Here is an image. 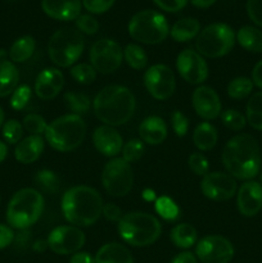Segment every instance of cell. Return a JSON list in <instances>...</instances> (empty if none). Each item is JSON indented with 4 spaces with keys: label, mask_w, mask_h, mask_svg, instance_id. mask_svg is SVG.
<instances>
[{
    "label": "cell",
    "mask_w": 262,
    "mask_h": 263,
    "mask_svg": "<svg viewBox=\"0 0 262 263\" xmlns=\"http://www.w3.org/2000/svg\"><path fill=\"white\" fill-rule=\"evenodd\" d=\"M218 140V134L215 126L210 122H202L193 133V143L199 151H211Z\"/></svg>",
    "instance_id": "4316f807"
},
{
    "label": "cell",
    "mask_w": 262,
    "mask_h": 263,
    "mask_svg": "<svg viewBox=\"0 0 262 263\" xmlns=\"http://www.w3.org/2000/svg\"><path fill=\"white\" fill-rule=\"evenodd\" d=\"M8 156V146L7 144L3 143L2 140H0V163H2L3 161H4L5 158H7Z\"/></svg>",
    "instance_id": "6f0895ef"
},
{
    "label": "cell",
    "mask_w": 262,
    "mask_h": 263,
    "mask_svg": "<svg viewBox=\"0 0 262 263\" xmlns=\"http://www.w3.org/2000/svg\"><path fill=\"white\" fill-rule=\"evenodd\" d=\"M86 135V123L81 116L66 115L55 118L45 131L49 145L58 152H71L79 148Z\"/></svg>",
    "instance_id": "8992f818"
},
{
    "label": "cell",
    "mask_w": 262,
    "mask_h": 263,
    "mask_svg": "<svg viewBox=\"0 0 262 263\" xmlns=\"http://www.w3.org/2000/svg\"><path fill=\"white\" fill-rule=\"evenodd\" d=\"M22 126L31 135L39 136H41V134H45L46 128H48V123H46L45 118L41 117L40 115H35V113H30V115L25 116Z\"/></svg>",
    "instance_id": "ab89813d"
},
{
    "label": "cell",
    "mask_w": 262,
    "mask_h": 263,
    "mask_svg": "<svg viewBox=\"0 0 262 263\" xmlns=\"http://www.w3.org/2000/svg\"><path fill=\"white\" fill-rule=\"evenodd\" d=\"M247 122L256 130L262 131V91L249 98L246 108Z\"/></svg>",
    "instance_id": "4dcf8cb0"
},
{
    "label": "cell",
    "mask_w": 262,
    "mask_h": 263,
    "mask_svg": "<svg viewBox=\"0 0 262 263\" xmlns=\"http://www.w3.org/2000/svg\"><path fill=\"white\" fill-rule=\"evenodd\" d=\"M102 184L112 197H125L133 189L134 174L131 164L123 158H112L102 172Z\"/></svg>",
    "instance_id": "30bf717a"
},
{
    "label": "cell",
    "mask_w": 262,
    "mask_h": 263,
    "mask_svg": "<svg viewBox=\"0 0 262 263\" xmlns=\"http://www.w3.org/2000/svg\"><path fill=\"white\" fill-rule=\"evenodd\" d=\"M36 41L32 36H22L13 43L9 49V58L13 63H23L35 53Z\"/></svg>",
    "instance_id": "83f0119b"
},
{
    "label": "cell",
    "mask_w": 262,
    "mask_h": 263,
    "mask_svg": "<svg viewBox=\"0 0 262 263\" xmlns=\"http://www.w3.org/2000/svg\"><path fill=\"white\" fill-rule=\"evenodd\" d=\"M239 212L246 217H253L262 210V185L257 181H246L236 194Z\"/></svg>",
    "instance_id": "ac0fdd59"
},
{
    "label": "cell",
    "mask_w": 262,
    "mask_h": 263,
    "mask_svg": "<svg viewBox=\"0 0 262 263\" xmlns=\"http://www.w3.org/2000/svg\"><path fill=\"white\" fill-rule=\"evenodd\" d=\"M31 87L27 85H21L18 86L14 91L12 92V98H10V107L15 110L25 109L26 105L28 104L31 99Z\"/></svg>",
    "instance_id": "b9f144b4"
},
{
    "label": "cell",
    "mask_w": 262,
    "mask_h": 263,
    "mask_svg": "<svg viewBox=\"0 0 262 263\" xmlns=\"http://www.w3.org/2000/svg\"><path fill=\"white\" fill-rule=\"evenodd\" d=\"M170 239L177 248L188 249L197 241V230L189 223H179L171 230Z\"/></svg>",
    "instance_id": "f546056e"
},
{
    "label": "cell",
    "mask_w": 262,
    "mask_h": 263,
    "mask_svg": "<svg viewBox=\"0 0 262 263\" xmlns=\"http://www.w3.org/2000/svg\"><path fill=\"white\" fill-rule=\"evenodd\" d=\"M236 40L241 48L251 53H262V31L253 26H244L236 33Z\"/></svg>",
    "instance_id": "f1b7e54d"
},
{
    "label": "cell",
    "mask_w": 262,
    "mask_h": 263,
    "mask_svg": "<svg viewBox=\"0 0 262 263\" xmlns=\"http://www.w3.org/2000/svg\"><path fill=\"white\" fill-rule=\"evenodd\" d=\"M200 190L208 199L222 202V200H229L235 195L236 181L231 175L226 172H208L200 181Z\"/></svg>",
    "instance_id": "9a60e30c"
},
{
    "label": "cell",
    "mask_w": 262,
    "mask_h": 263,
    "mask_svg": "<svg viewBox=\"0 0 262 263\" xmlns=\"http://www.w3.org/2000/svg\"><path fill=\"white\" fill-rule=\"evenodd\" d=\"M193 108L203 120H215L221 115V100L217 92L210 86H199L192 97Z\"/></svg>",
    "instance_id": "e0dca14e"
},
{
    "label": "cell",
    "mask_w": 262,
    "mask_h": 263,
    "mask_svg": "<svg viewBox=\"0 0 262 263\" xmlns=\"http://www.w3.org/2000/svg\"><path fill=\"white\" fill-rule=\"evenodd\" d=\"M20 73L17 67L10 61H0V98L8 97L18 87Z\"/></svg>",
    "instance_id": "484cf974"
},
{
    "label": "cell",
    "mask_w": 262,
    "mask_h": 263,
    "mask_svg": "<svg viewBox=\"0 0 262 263\" xmlns=\"http://www.w3.org/2000/svg\"><path fill=\"white\" fill-rule=\"evenodd\" d=\"M261 185H262V174H261Z\"/></svg>",
    "instance_id": "be15d7a7"
},
{
    "label": "cell",
    "mask_w": 262,
    "mask_h": 263,
    "mask_svg": "<svg viewBox=\"0 0 262 263\" xmlns=\"http://www.w3.org/2000/svg\"><path fill=\"white\" fill-rule=\"evenodd\" d=\"M14 241V233L8 226L0 223V249L7 248Z\"/></svg>",
    "instance_id": "f907efd6"
},
{
    "label": "cell",
    "mask_w": 262,
    "mask_h": 263,
    "mask_svg": "<svg viewBox=\"0 0 262 263\" xmlns=\"http://www.w3.org/2000/svg\"><path fill=\"white\" fill-rule=\"evenodd\" d=\"M103 199L94 187L77 185L64 193L62 212L64 218L76 228L92 226L102 216Z\"/></svg>",
    "instance_id": "3957f363"
},
{
    "label": "cell",
    "mask_w": 262,
    "mask_h": 263,
    "mask_svg": "<svg viewBox=\"0 0 262 263\" xmlns=\"http://www.w3.org/2000/svg\"><path fill=\"white\" fill-rule=\"evenodd\" d=\"M162 226L158 218L145 212H130L118 221V234L133 247H148L159 238Z\"/></svg>",
    "instance_id": "277c9868"
},
{
    "label": "cell",
    "mask_w": 262,
    "mask_h": 263,
    "mask_svg": "<svg viewBox=\"0 0 262 263\" xmlns=\"http://www.w3.org/2000/svg\"><path fill=\"white\" fill-rule=\"evenodd\" d=\"M45 143L44 139L39 135H30L22 139L15 145L14 157L20 163L31 164L38 161L43 154Z\"/></svg>",
    "instance_id": "7402d4cb"
},
{
    "label": "cell",
    "mask_w": 262,
    "mask_h": 263,
    "mask_svg": "<svg viewBox=\"0 0 262 263\" xmlns=\"http://www.w3.org/2000/svg\"><path fill=\"white\" fill-rule=\"evenodd\" d=\"M32 248L35 249L36 252H43V251H45V249L48 248V241H43V240L36 241V243L33 244Z\"/></svg>",
    "instance_id": "680465c9"
},
{
    "label": "cell",
    "mask_w": 262,
    "mask_h": 263,
    "mask_svg": "<svg viewBox=\"0 0 262 263\" xmlns=\"http://www.w3.org/2000/svg\"><path fill=\"white\" fill-rule=\"evenodd\" d=\"M188 164H189L190 171L197 175V176H204V175L208 174V170H210L208 159L202 153L190 154L189 159H188Z\"/></svg>",
    "instance_id": "ee69618b"
},
{
    "label": "cell",
    "mask_w": 262,
    "mask_h": 263,
    "mask_svg": "<svg viewBox=\"0 0 262 263\" xmlns=\"http://www.w3.org/2000/svg\"><path fill=\"white\" fill-rule=\"evenodd\" d=\"M64 102H66L67 108L72 110V115L81 116L89 112L90 105H91V100H90L89 95L84 94V92H73L68 91L64 94Z\"/></svg>",
    "instance_id": "1f68e13d"
},
{
    "label": "cell",
    "mask_w": 262,
    "mask_h": 263,
    "mask_svg": "<svg viewBox=\"0 0 262 263\" xmlns=\"http://www.w3.org/2000/svg\"><path fill=\"white\" fill-rule=\"evenodd\" d=\"M192 4L197 8H202V9H205V8H210L211 5H213L216 3V0H190Z\"/></svg>",
    "instance_id": "9f6ffc18"
},
{
    "label": "cell",
    "mask_w": 262,
    "mask_h": 263,
    "mask_svg": "<svg viewBox=\"0 0 262 263\" xmlns=\"http://www.w3.org/2000/svg\"><path fill=\"white\" fill-rule=\"evenodd\" d=\"M123 58H125L128 67L136 69V71L144 69L148 64V55L144 51V49L136 44H128L126 46L125 50H123Z\"/></svg>",
    "instance_id": "d6a6232c"
},
{
    "label": "cell",
    "mask_w": 262,
    "mask_h": 263,
    "mask_svg": "<svg viewBox=\"0 0 262 263\" xmlns=\"http://www.w3.org/2000/svg\"><path fill=\"white\" fill-rule=\"evenodd\" d=\"M102 215L107 218L108 221H120L122 218V212H121V208L118 205H116L115 203H107V204H103V211Z\"/></svg>",
    "instance_id": "681fc988"
},
{
    "label": "cell",
    "mask_w": 262,
    "mask_h": 263,
    "mask_svg": "<svg viewBox=\"0 0 262 263\" xmlns=\"http://www.w3.org/2000/svg\"><path fill=\"white\" fill-rule=\"evenodd\" d=\"M3 138L8 144H18L22 140L23 126L17 120H8L3 125Z\"/></svg>",
    "instance_id": "f35d334b"
},
{
    "label": "cell",
    "mask_w": 262,
    "mask_h": 263,
    "mask_svg": "<svg viewBox=\"0 0 262 263\" xmlns=\"http://www.w3.org/2000/svg\"><path fill=\"white\" fill-rule=\"evenodd\" d=\"M14 240L18 247H26L31 240V233L28 230H21V233L14 236Z\"/></svg>",
    "instance_id": "11a10c76"
},
{
    "label": "cell",
    "mask_w": 262,
    "mask_h": 263,
    "mask_svg": "<svg viewBox=\"0 0 262 263\" xmlns=\"http://www.w3.org/2000/svg\"><path fill=\"white\" fill-rule=\"evenodd\" d=\"M44 198L32 187H25L15 193L7 208V221L13 229L27 230L36 223L44 211Z\"/></svg>",
    "instance_id": "5b68a950"
},
{
    "label": "cell",
    "mask_w": 262,
    "mask_h": 263,
    "mask_svg": "<svg viewBox=\"0 0 262 263\" xmlns=\"http://www.w3.org/2000/svg\"><path fill=\"white\" fill-rule=\"evenodd\" d=\"M176 68L180 76L192 85H200L207 80L208 66L198 51L186 49L177 55Z\"/></svg>",
    "instance_id": "2e32d148"
},
{
    "label": "cell",
    "mask_w": 262,
    "mask_h": 263,
    "mask_svg": "<svg viewBox=\"0 0 262 263\" xmlns=\"http://www.w3.org/2000/svg\"><path fill=\"white\" fill-rule=\"evenodd\" d=\"M64 86V76L58 68L43 69L36 77L35 94L43 100L54 99Z\"/></svg>",
    "instance_id": "d6986e66"
},
{
    "label": "cell",
    "mask_w": 262,
    "mask_h": 263,
    "mask_svg": "<svg viewBox=\"0 0 262 263\" xmlns=\"http://www.w3.org/2000/svg\"><path fill=\"white\" fill-rule=\"evenodd\" d=\"M143 198L145 200H154L156 199V195H154V192L151 189H145L143 193Z\"/></svg>",
    "instance_id": "91938a15"
},
{
    "label": "cell",
    "mask_w": 262,
    "mask_h": 263,
    "mask_svg": "<svg viewBox=\"0 0 262 263\" xmlns=\"http://www.w3.org/2000/svg\"><path fill=\"white\" fill-rule=\"evenodd\" d=\"M247 13L252 22L262 27V0H247Z\"/></svg>",
    "instance_id": "7dc6e473"
},
{
    "label": "cell",
    "mask_w": 262,
    "mask_h": 263,
    "mask_svg": "<svg viewBox=\"0 0 262 263\" xmlns=\"http://www.w3.org/2000/svg\"><path fill=\"white\" fill-rule=\"evenodd\" d=\"M35 182L41 190L49 194H57L61 189V180L55 172L50 170H41L35 175Z\"/></svg>",
    "instance_id": "836d02e7"
},
{
    "label": "cell",
    "mask_w": 262,
    "mask_h": 263,
    "mask_svg": "<svg viewBox=\"0 0 262 263\" xmlns=\"http://www.w3.org/2000/svg\"><path fill=\"white\" fill-rule=\"evenodd\" d=\"M154 208H156V212L166 221H175L180 217L179 205L166 195L157 198Z\"/></svg>",
    "instance_id": "d590c367"
},
{
    "label": "cell",
    "mask_w": 262,
    "mask_h": 263,
    "mask_svg": "<svg viewBox=\"0 0 262 263\" xmlns=\"http://www.w3.org/2000/svg\"><path fill=\"white\" fill-rule=\"evenodd\" d=\"M94 259L95 263H134L131 252L121 243L104 244Z\"/></svg>",
    "instance_id": "cb8c5ba5"
},
{
    "label": "cell",
    "mask_w": 262,
    "mask_h": 263,
    "mask_svg": "<svg viewBox=\"0 0 262 263\" xmlns=\"http://www.w3.org/2000/svg\"><path fill=\"white\" fill-rule=\"evenodd\" d=\"M195 256L203 263H229L234 257V246L221 235H207L198 241Z\"/></svg>",
    "instance_id": "4fadbf2b"
},
{
    "label": "cell",
    "mask_w": 262,
    "mask_h": 263,
    "mask_svg": "<svg viewBox=\"0 0 262 263\" xmlns=\"http://www.w3.org/2000/svg\"><path fill=\"white\" fill-rule=\"evenodd\" d=\"M116 0H82V5L92 14H102L113 7Z\"/></svg>",
    "instance_id": "bcb514c9"
},
{
    "label": "cell",
    "mask_w": 262,
    "mask_h": 263,
    "mask_svg": "<svg viewBox=\"0 0 262 263\" xmlns=\"http://www.w3.org/2000/svg\"><path fill=\"white\" fill-rule=\"evenodd\" d=\"M69 73H71L72 79L74 81L82 85L92 84L95 81V79H97V71H95V68L91 64L87 63L76 64V66L72 67Z\"/></svg>",
    "instance_id": "8d00e7d4"
},
{
    "label": "cell",
    "mask_w": 262,
    "mask_h": 263,
    "mask_svg": "<svg viewBox=\"0 0 262 263\" xmlns=\"http://www.w3.org/2000/svg\"><path fill=\"white\" fill-rule=\"evenodd\" d=\"M251 80L253 81V85H256L259 89H262V61H259L258 63L253 67Z\"/></svg>",
    "instance_id": "f5cc1de1"
},
{
    "label": "cell",
    "mask_w": 262,
    "mask_h": 263,
    "mask_svg": "<svg viewBox=\"0 0 262 263\" xmlns=\"http://www.w3.org/2000/svg\"><path fill=\"white\" fill-rule=\"evenodd\" d=\"M4 110L2 109V107H0V127H2L3 125H4Z\"/></svg>",
    "instance_id": "94428289"
},
{
    "label": "cell",
    "mask_w": 262,
    "mask_h": 263,
    "mask_svg": "<svg viewBox=\"0 0 262 263\" xmlns=\"http://www.w3.org/2000/svg\"><path fill=\"white\" fill-rule=\"evenodd\" d=\"M222 163L234 179L249 181L261 170V151L256 139L249 134H239L226 143Z\"/></svg>",
    "instance_id": "6da1fadb"
},
{
    "label": "cell",
    "mask_w": 262,
    "mask_h": 263,
    "mask_svg": "<svg viewBox=\"0 0 262 263\" xmlns=\"http://www.w3.org/2000/svg\"><path fill=\"white\" fill-rule=\"evenodd\" d=\"M221 121L223 126L233 131H241L247 125L246 116L236 109H226L221 113Z\"/></svg>",
    "instance_id": "74e56055"
},
{
    "label": "cell",
    "mask_w": 262,
    "mask_h": 263,
    "mask_svg": "<svg viewBox=\"0 0 262 263\" xmlns=\"http://www.w3.org/2000/svg\"><path fill=\"white\" fill-rule=\"evenodd\" d=\"M200 32L199 21L194 18H182L174 23L172 28H170V35L177 43H186L197 37Z\"/></svg>",
    "instance_id": "d4e9b609"
},
{
    "label": "cell",
    "mask_w": 262,
    "mask_h": 263,
    "mask_svg": "<svg viewBox=\"0 0 262 263\" xmlns=\"http://www.w3.org/2000/svg\"><path fill=\"white\" fill-rule=\"evenodd\" d=\"M122 158L127 163L139 161L144 154V144L139 139H131L122 146Z\"/></svg>",
    "instance_id": "60d3db41"
},
{
    "label": "cell",
    "mask_w": 262,
    "mask_h": 263,
    "mask_svg": "<svg viewBox=\"0 0 262 263\" xmlns=\"http://www.w3.org/2000/svg\"><path fill=\"white\" fill-rule=\"evenodd\" d=\"M48 247L57 254H74L84 247L85 234L76 226H58L48 236Z\"/></svg>",
    "instance_id": "5bb4252c"
},
{
    "label": "cell",
    "mask_w": 262,
    "mask_h": 263,
    "mask_svg": "<svg viewBox=\"0 0 262 263\" xmlns=\"http://www.w3.org/2000/svg\"><path fill=\"white\" fill-rule=\"evenodd\" d=\"M154 4L164 12H180L186 5L188 0H153Z\"/></svg>",
    "instance_id": "c3c4849f"
},
{
    "label": "cell",
    "mask_w": 262,
    "mask_h": 263,
    "mask_svg": "<svg viewBox=\"0 0 262 263\" xmlns=\"http://www.w3.org/2000/svg\"><path fill=\"white\" fill-rule=\"evenodd\" d=\"M128 33L139 43L154 45L166 40L170 35V26L163 14L146 9L133 15L128 22Z\"/></svg>",
    "instance_id": "ba28073f"
},
{
    "label": "cell",
    "mask_w": 262,
    "mask_h": 263,
    "mask_svg": "<svg viewBox=\"0 0 262 263\" xmlns=\"http://www.w3.org/2000/svg\"><path fill=\"white\" fill-rule=\"evenodd\" d=\"M139 135L144 143L149 145H158L167 138L166 122L158 116L146 117L139 126Z\"/></svg>",
    "instance_id": "603a6c76"
},
{
    "label": "cell",
    "mask_w": 262,
    "mask_h": 263,
    "mask_svg": "<svg viewBox=\"0 0 262 263\" xmlns=\"http://www.w3.org/2000/svg\"><path fill=\"white\" fill-rule=\"evenodd\" d=\"M69 263H95V259L87 252H76L69 259Z\"/></svg>",
    "instance_id": "816d5d0a"
},
{
    "label": "cell",
    "mask_w": 262,
    "mask_h": 263,
    "mask_svg": "<svg viewBox=\"0 0 262 263\" xmlns=\"http://www.w3.org/2000/svg\"><path fill=\"white\" fill-rule=\"evenodd\" d=\"M234 30L226 23H212L203 28L197 36L195 48L202 57L221 58L230 53L235 44Z\"/></svg>",
    "instance_id": "9c48e42d"
},
{
    "label": "cell",
    "mask_w": 262,
    "mask_h": 263,
    "mask_svg": "<svg viewBox=\"0 0 262 263\" xmlns=\"http://www.w3.org/2000/svg\"><path fill=\"white\" fill-rule=\"evenodd\" d=\"M252 90H253V81L248 77H236L228 85V95L231 99H244L251 94Z\"/></svg>",
    "instance_id": "e575fe53"
},
{
    "label": "cell",
    "mask_w": 262,
    "mask_h": 263,
    "mask_svg": "<svg viewBox=\"0 0 262 263\" xmlns=\"http://www.w3.org/2000/svg\"><path fill=\"white\" fill-rule=\"evenodd\" d=\"M123 61V50L120 44L110 39H102L92 44L90 49V63L100 73L117 71Z\"/></svg>",
    "instance_id": "8fae6325"
},
{
    "label": "cell",
    "mask_w": 262,
    "mask_h": 263,
    "mask_svg": "<svg viewBox=\"0 0 262 263\" xmlns=\"http://www.w3.org/2000/svg\"><path fill=\"white\" fill-rule=\"evenodd\" d=\"M9 2H17V0H9Z\"/></svg>",
    "instance_id": "6125c7cd"
},
{
    "label": "cell",
    "mask_w": 262,
    "mask_h": 263,
    "mask_svg": "<svg viewBox=\"0 0 262 263\" xmlns=\"http://www.w3.org/2000/svg\"><path fill=\"white\" fill-rule=\"evenodd\" d=\"M171 263H197V258L190 252H182L177 254Z\"/></svg>",
    "instance_id": "db71d44e"
},
{
    "label": "cell",
    "mask_w": 262,
    "mask_h": 263,
    "mask_svg": "<svg viewBox=\"0 0 262 263\" xmlns=\"http://www.w3.org/2000/svg\"><path fill=\"white\" fill-rule=\"evenodd\" d=\"M76 28L85 35H95L99 31V22L90 14H80L74 20Z\"/></svg>",
    "instance_id": "7bdbcfd3"
},
{
    "label": "cell",
    "mask_w": 262,
    "mask_h": 263,
    "mask_svg": "<svg viewBox=\"0 0 262 263\" xmlns=\"http://www.w3.org/2000/svg\"><path fill=\"white\" fill-rule=\"evenodd\" d=\"M144 85L157 100H166L175 92L176 81L172 69L166 64H154L144 73Z\"/></svg>",
    "instance_id": "7c38bea8"
},
{
    "label": "cell",
    "mask_w": 262,
    "mask_h": 263,
    "mask_svg": "<svg viewBox=\"0 0 262 263\" xmlns=\"http://www.w3.org/2000/svg\"><path fill=\"white\" fill-rule=\"evenodd\" d=\"M136 108L133 92L121 85H109L100 90L92 100L98 120L107 126H121L130 121Z\"/></svg>",
    "instance_id": "7a4b0ae2"
},
{
    "label": "cell",
    "mask_w": 262,
    "mask_h": 263,
    "mask_svg": "<svg viewBox=\"0 0 262 263\" xmlns=\"http://www.w3.org/2000/svg\"><path fill=\"white\" fill-rule=\"evenodd\" d=\"M44 13L57 21H73L81 14V0H43Z\"/></svg>",
    "instance_id": "44dd1931"
},
{
    "label": "cell",
    "mask_w": 262,
    "mask_h": 263,
    "mask_svg": "<svg viewBox=\"0 0 262 263\" xmlns=\"http://www.w3.org/2000/svg\"><path fill=\"white\" fill-rule=\"evenodd\" d=\"M85 48L84 36L72 27L59 28L48 43V54L55 66L67 68L79 61Z\"/></svg>",
    "instance_id": "52a82bcc"
},
{
    "label": "cell",
    "mask_w": 262,
    "mask_h": 263,
    "mask_svg": "<svg viewBox=\"0 0 262 263\" xmlns=\"http://www.w3.org/2000/svg\"><path fill=\"white\" fill-rule=\"evenodd\" d=\"M92 143L97 151L105 157H116L123 146L122 136L112 126H99L92 133Z\"/></svg>",
    "instance_id": "ffe728a7"
},
{
    "label": "cell",
    "mask_w": 262,
    "mask_h": 263,
    "mask_svg": "<svg viewBox=\"0 0 262 263\" xmlns=\"http://www.w3.org/2000/svg\"><path fill=\"white\" fill-rule=\"evenodd\" d=\"M171 125L174 128V133L177 136L182 138L188 134L189 131V120H188L186 116L184 115L180 110H175L171 116Z\"/></svg>",
    "instance_id": "f6af8a7d"
}]
</instances>
